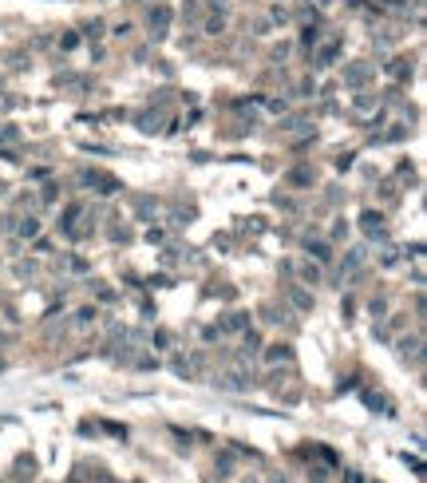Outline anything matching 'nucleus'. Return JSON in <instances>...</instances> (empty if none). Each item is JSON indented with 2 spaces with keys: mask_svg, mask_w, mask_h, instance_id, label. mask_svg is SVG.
Here are the masks:
<instances>
[{
  "mask_svg": "<svg viewBox=\"0 0 427 483\" xmlns=\"http://www.w3.org/2000/svg\"><path fill=\"white\" fill-rule=\"evenodd\" d=\"M364 230H368V234H380V230H384L380 226V214H372V210L364 214Z\"/></svg>",
  "mask_w": 427,
  "mask_h": 483,
  "instance_id": "f257e3e1",
  "label": "nucleus"
},
{
  "mask_svg": "<svg viewBox=\"0 0 427 483\" xmlns=\"http://www.w3.org/2000/svg\"><path fill=\"white\" fill-rule=\"evenodd\" d=\"M36 230H40V222H36V218H24V226H20V234H24V238H36Z\"/></svg>",
  "mask_w": 427,
  "mask_h": 483,
  "instance_id": "f03ea898",
  "label": "nucleus"
},
{
  "mask_svg": "<svg viewBox=\"0 0 427 483\" xmlns=\"http://www.w3.org/2000/svg\"><path fill=\"white\" fill-rule=\"evenodd\" d=\"M289 361V357H293V353H289V345H273V353H269V361Z\"/></svg>",
  "mask_w": 427,
  "mask_h": 483,
  "instance_id": "7ed1b4c3",
  "label": "nucleus"
},
{
  "mask_svg": "<svg viewBox=\"0 0 427 483\" xmlns=\"http://www.w3.org/2000/svg\"><path fill=\"white\" fill-rule=\"evenodd\" d=\"M415 348H419L415 337H412V341H399V353H403V357H415Z\"/></svg>",
  "mask_w": 427,
  "mask_h": 483,
  "instance_id": "20e7f679",
  "label": "nucleus"
},
{
  "mask_svg": "<svg viewBox=\"0 0 427 483\" xmlns=\"http://www.w3.org/2000/svg\"><path fill=\"white\" fill-rule=\"evenodd\" d=\"M364 76H368V68H352V72H348V83H364Z\"/></svg>",
  "mask_w": 427,
  "mask_h": 483,
  "instance_id": "39448f33",
  "label": "nucleus"
},
{
  "mask_svg": "<svg viewBox=\"0 0 427 483\" xmlns=\"http://www.w3.org/2000/svg\"><path fill=\"white\" fill-rule=\"evenodd\" d=\"M301 277H305V281H312V286H317V277H321V273L312 270V266H305V270H301Z\"/></svg>",
  "mask_w": 427,
  "mask_h": 483,
  "instance_id": "423d86ee",
  "label": "nucleus"
}]
</instances>
